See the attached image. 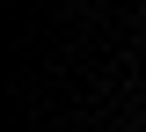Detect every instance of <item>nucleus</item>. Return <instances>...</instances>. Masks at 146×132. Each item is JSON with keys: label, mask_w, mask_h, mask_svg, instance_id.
I'll return each mask as SVG.
<instances>
[]
</instances>
